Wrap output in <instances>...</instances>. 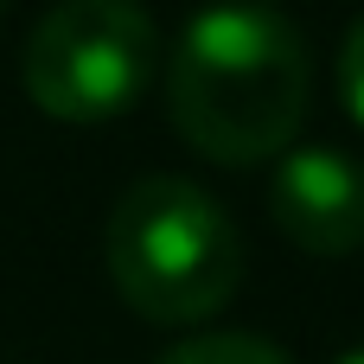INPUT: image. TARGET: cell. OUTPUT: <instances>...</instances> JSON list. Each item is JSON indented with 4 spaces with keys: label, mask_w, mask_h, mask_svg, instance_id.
I'll return each instance as SVG.
<instances>
[{
    "label": "cell",
    "mask_w": 364,
    "mask_h": 364,
    "mask_svg": "<svg viewBox=\"0 0 364 364\" xmlns=\"http://www.w3.org/2000/svg\"><path fill=\"white\" fill-rule=\"evenodd\" d=\"M307 38L269 6L192 13L166 51L173 128L218 166L282 160L307 115Z\"/></svg>",
    "instance_id": "obj_1"
},
{
    "label": "cell",
    "mask_w": 364,
    "mask_h": 364,
    "mask_svg": "<svg viewBox=\"0 0 364 364\" xmlns=\"http://www.w3.org/2000/svg\"><path fill=\"white\" fill-rule=\"evenodd\" d=\"M154 364H288V352L256 333H198V339L160 352Z\"/></svg>",
    "instance_id": "obj_5"
},
{
    "label": "cell",
    "mask_w": 364,
    "mask_h": 364,
    "mask_svg": "<svg viewBox=\"0 0 364 364\" xmlns=\"http://www.w3.org/2000/svg\"><path fill=\"white\" fill-rule=\"evenodd\" d=\"M269 218L307 256L364 250V160L346 147H288L269 173Z\"/></svg>",
    "instance_id": "obj_4"
},
{
    "label": "cell",
    "mask_w": 364,
    "mask_h": 364,
    "mask_svg": "<svg viewBox=\"0 0 364 364\" xmlns=\"http://www.w3.org/2000/svg\"><path fill=\"white\" fill-rule=\"evenodd\" d=\"M102 262L115 294L141 320L198 326L243 282V230L205 186L179 173H147L109 205Z\"/></svg>",
    "instance_id": "obj_2"
},
{
    "label": "cell",
    "mask_w": 364,
    "mask_h": 364,
    "mask_svg": "<svg viewBox=\"0 0 364 364\" xmlns=\"http://www.w3.org/2000/svg\"><path fill=\"white\" fill-rule=\"evenodd\" d=\"M26 96L58 122L128 115L160 77V26L128 0H64L26 38Z\"/></svg>",
    "instance_id": "obj_3"
},
{
    "label": "cell",
    "mask_w": 364,
    "mask_h": 364,
    "mask_svg": "<svg viewBox=\"0 0 364 364\" xmlns=\"http://www.w3.org/2000/svg\"><path fill=\"white\" fill-rule=\"evenodd\" d=\"M339 102L364 128V13L346 26V45H339Z\"/></svg>",
    "instance_id": "obj_6"
},
{
    "label": "cell",
    "mask_w": 364,
    "mask_h": 364,
    "mask_svg": "<svg viewBox=\"0 0 364 364\" xmlns=\"http://www.w3.org/2000/svg\"><path fill=\"white\" fill-rule=\"evenodd\" d=\"M333 364H364V346H352V352H339Z\"/></svg>",
    "instance_id": "obj_7"
}]
</instances>
